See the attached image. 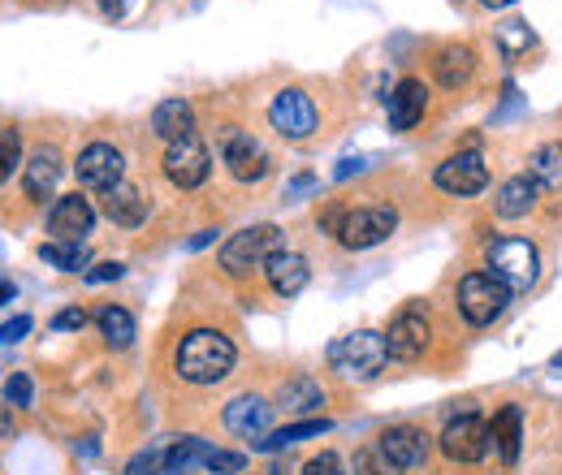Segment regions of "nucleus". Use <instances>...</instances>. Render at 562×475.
<instances>
[{
	"mask_svg": "<svg viewBox=\"0 0 562 475\" xmlns=\"http://www.w3.org/2000/svg\"><path fill=\"white\" fill-rule=\"evenodd\" d=\"M234 359H238V350H234V341L225 338L221 329H195V333H187V338L178 341V350H173V367H178V376L187 385H216V381H225L234 372Z\"/></svg>",
	"mask_w": 562,
	"mask_h": 475,
	"instance_id": "nucleus-1",
	"label": "nucleus"
},
{
	"mask_svg": "<svg viewBox=\"0 0 562 475\" xmlns=\"http://www.w3.org/2000/svg\"><path fill=\"white\" fill-rule=\"evenodd\" d=\"M385 363H390L385 333H372V329L347 333V338H338L329 346V367L342 381H372V376H381Z\"/></svg>",
	"mask_w": 562,
	"mask_h": 475,
	"instance_id": "nucleus-2",
	"label": "nucleus"
},
{
	"mask_svg": "<svg viewBox=\"0 0 562 475\" xmlns=\"http://www.w3.org/2000/svg\"><path fill=\"white\" fill-rule=\"evenodd\" d=\"M278 251H285V234L278 225H247L221 247V269L229 276H247V272L265 269Z\"/></svg>",
	"mask_w": 562,
	"mask_h": 475,
	"instance_id": "nucleus-3",
	"label": "nucleus"
},
{
	"mask_svg": "<svg viewBox=\"0 0 562 475\" xmlns=\"http://www.w3.org/2000/svg\"><path fill=\"white\" fill-rule=\"evenodd\" d=\"M506 303H510V285H506L502 276H493L490 269L468 272V276L459 281V312H463V320L476 325V329L493 325V320L506 312Z\"/></svg>",
	"mask_w": 562,
	"mask_h": 475,
	"instance_id": "nucleus-4",
	"label": "nucleus"
},
{
	"mask_svg": "<svg viewBox=\"0 0 562 475\" xmlns=\"http://www.w3.org/2000/svg\"><path fill=\"white\" fill-rule=\"evenodd\" d=\"M490 445H493L490 423H485L476 410L454 415V419L446 423V432H441V454H446L450 463H481V459L490 454Z\"/></svg>",
	"mask_w": 562,
	"mask_h": 475,
	"instance_id": "nucleus-5",
	"label": "nucleus"
},
{
	"mask_svg": "<svg viewBox=\"0 0 562 475\" xmlns=\"http://www.w3.org/2000/svg\"><path fill=\"white\" fill-rule=\"evenodd\" d=\"M398 225V212L385 204H372V207H347V220L338 229V242L347 251H368L376 242H385Z\"/></svg>",
	"mask_w": 562,
	"mask_h": 475,
	"instance_id": "nucleus-6",
	"label": "nucleus"
},
{
	"mask_svg": "<svg viewBox=\"0 0 562 475\" xmlns=\"http://www.w3.org/2000/svg\"><path fill=\"white\" fill-rule=\"evenodd\" d=\"M537 264L541 260H537V247L528 238H497V242H490V272L510 285V294L528 290L537 281Z\"/></svg>",
	"mask_w": 562,
	"mask_h": 475,
	"instance_id": "nucleus-7",
	"label": "nucleus"
},
{
	"mask_svg": "<svg viewBox=\"0 0 562 475\" xmlns=\"http://www.w3.org/2000/svg\"><path fill=\"white\" fill-rule=\"evenodd\" d=\"M221 160H225V169H229L238 182H260V178H269V169H273L269 151L247 135V131H234V126L221 131Z\"/></svg>",
	"mask_w": 562,
	"mask_h": 475,
	"instance_id": "nucleus-8",
	"label": "nucleus"
},
{
	"mask_svg": "<svg viewBox=\"0 0 562 475\" xmlns=\"http://www.w3.org/2000/svg\"><path fill=\"white\" fill-rule=\"evenodd\" d=\"M212 173V156L209 147L200 143V138H178V143H169V151H165V178L173 182V186H182V191H195V186H204Z\"/></svg>",
	"mask_w": 562,
	"mask_h": 475,
	"instance_id": "nucleus-9",
	"label": "nucleus"
},
{
	"mask_svg": "<svg viewBox=\"0 0 562 475\" xmlns=\"http://www.w3.org/2000/svg\"><path fill=\"white\" fill-rule=\"evenodd\" d=\"M269 122H273V131L281 138H307L316 131V104H312V95L307 91H299V87H285L278 91V100L269 104Z\"/></svg>",
	"mask_w": 562,
	"mask_h": 475,
	"instance_id": "nucleus-10",
	"label": "nucleus"
},
{
	"mask_svg": "<svg viewBox=\"0 0 562 475\" xmlns=\"http://www.w3.org/2000/svg\"><path fill=\"white\" fill-rule=\"evenodd\" d=\"M122 169H126V160H122V151L113 143H87L78 151V182L87 191H100V195L113 191L122 182Z\"/></svg>",
	"mask_w": 562,
	"mask_h": 475,
	"instance_id": "nucleus-11",
	"label": "nucleus"
},
{
	"mask_svg": "<svg viewBox=\"0 0 562 475\" xmlns=\"http://www.w3.org/2000/svg\"><path fill=\"white\" fill-rule=\"evenodd\" d=\"M437 186L446 195H481L490 186V165L481 151H459L437 165Z\"/></svg>",
	"mask_w": 562,
	"mask_h": 475,
	"instance_id": "nucleus-12",
	"label": "nucleus"
},
{
	"mask_svg": "<svg viewBox=\"0 0 562 475\" xmlns=\"http://www.w3.org/2000/svg\"><path fill=\"white\" fill-rule=\"evenodd\" d=\"M428 341H432V329H428V316H424L420 307L398 312L394 325H390V333H385L390 359H398V363H416L424 350H428Z\"/></svg>",
	"mask_w": 562,
	"mask_h": 475,
	"instance_id": "nucleus-13",
	"label": "nucleus"
},
{
	"mask_svg": "<svg viewBox=\"0 0 562 475\" xmlns=\"http://www.w3.org/2000/svg\"><path fill=\"white\" fill-rule=\"evenodd\" d=\"M269 419H273V407H269L260 394H238V398L225 407V428H229L234 437H247V441L269 437Z\"/></svg>",
	"mask_w": 562,
	"mask_h": 475,
	"instance_id": "nucleus-14",
	"label": "nucleus"
},
{
	"mask_svg": "<svg viewBox=\"0 0 562 475\" xmlns=\"http://www.w3.org/2000/svg\"><path fill=\"white\" fill-rule=\"evenodd\" d=\"M376 445H381L403 472H412V467H424V463H428V437H424V428H416V423H398V428L381 432Z\"/></svg>",
	"mask_w": 562,
	"mask_h": 475,
	"instance_id": "nucleus-15",
	"label": "nucleus"
},
{
	"mask_svg": "<svg viewBox=\"0 0 562 475\" xmlns=\"http://www.w3.org/2000/svg\"><path fill=\"white\" fill-rule=\"evenodd\" d=\"M91 220H95V212L82 195H61L48 212V229L57 242H78L82 234H91Z\"/></svg>",
	"mask_w": 562,
	"mask_h": 475,
	"instance_id": "nucleus-16",
	"label": "nucleus"
},
{
	"mask_svg": "<svg viewBox=\"0 0 562 475\" xmlns=\"http://www.w3.org/2000/svg\"><path fill=\"white\" fill-rule=\"evenodd\" d=\"M61 151L57 147H35V156L26 160V169H22V182H26V195L31 200H48L53 191H57V182H61Z\"/></svg>",
	"mask_w": 562,
	"mask_h": 475,
	"instance_id": "nucleus-17",
	"label": "nucleus"
},
{
	"mask_svg": "<svg viewBox=\"0 0 562 475\" xmlns=\"http://www.w3.org/2000/svg\"><path fill=\"white\" fill-rule=\"evenodd\" d=\"M424 109H428L424 82L420 78H403V82L394 87V95H390V126H394V131H412L424 117Z\"/></svg>",
	"mask_w": 562,
	"mask_h": 475,
	"instance_id": "nucleus-18",
	"label": "nucleus"
},
{
	"mask_svg": "<svg viewBox=\"0 0 562 475\" xmlns=\"http://www.w3.org/2000/svg\"><path fill=\"white\" fill-rule=\"evenodd\" d=\"M151 135L165 138V143H178V138L195 135V109L187 100H160L151 109Z\"/></svg>",
	"mask_w": 562,
	"mask_h": 475,
	"instance_id": "nucleus-19",
	"label": "nucleus"
},
{
	"mask_svg": "<svg viewBox=\"0 0 562 475\" xmlns=\"http://www.w3.org/2000/svg\"><path fill=\"white\" fill-rule=\"evenodd\" d=\"M265 276H269V285L278 290L281 298H294V294L312 281V269H307V260H303L299 251H278V256L265 264Z\"/></svg>",
	"mask_w": 562,
	"mask_h": 475,
	"instance_id": "nucleus-20",
	"label": "nucleus"
},
{
	"mask_svg": "<svg viewBox=\"0 0 562 475\" xmlns=\"http://www.w3.org/2000/svg\"><path fill=\"white\" fill-rule=\"evenodd\" d=\"M104 216L113 220V225H122V229H135L147 220V200H143L139 186H126V182H117L113 191H104Z\"/></svg>",
	"mask_w": 562,
	"mask_h": 475,
	"instance_id": "nucleus-21",
	"label": "nucleus"
},
{
	"mask_svg": "<svg viewBox=\"0 0 562 475\" xmlns=\"http://www.w3.org/2000/svg\"><path fill=\"white\" fill-rule=\"evenodd\" d=\"M493 450H497V459L506 463V467H515L519 463V445H524V415L519 407H502L493 415Z\"/></svg>",
	"mask_w": 562,
	"mask_h": 475,
	"instance_id": "nucleus-22",
	"label": "nucleus"
},
{
	"mask_svg": "<svg viewBox=\"0 0 562 475\" xmlns=\"http://www.w3.org/2000/svg\"><path fill=\"white\" fill-rule=\"evenodd\" d=\"M532 207H537V182H532L528 173L506 178L502 191H497V200H493V212H497L502 220H519V216H528Z\"/></svg>",
	"mask_w": 562,
	"mask_h": 475,
	"instance_id": "nucleus-23",
	"label": "nucleus"
},
{
	"mask_svg": "<svg viewBox=\"0 0 562 475\" xmlns=\"http://www.w3.org/2000/svg\"><path fill=\"white\" fill-rule=\"evenodd\" d=\"M472 69H476V57H472V48H463V44L441 48L437 61H432V73H437V82H441L446 91H459V87L472 78Z\"/></svg>",
	"mask_w": 562,
	"mask_h": 475,
	"instance_id": "nucleus-24",
	"label": "nucleus"
},
{
	"mask_svg": "<svg viewBox=\"0 0 562 475\" xmlns=\"http://www.w3.org/2000/svg\"><path fill=\"white\" fill-rule=\"evenodd\" d=\"M209 454L212 450L204 437H178L165 445V475H191Z\"/></svg>",
	"mask_w": 562,
	"mask_h": 475,
	"instance_id": "nucleus-25",
	"label": "nucleus"
},
{
	"mask_svg": "<svg viewBox=\"0 0 562 475\" xmlns=\"http://www.w3.org/2000/svg\"><path fill=\"white\" fill-rule=\"evenodd\" d=\"M329 428H334L329 419H299V423H285V428H278V432L251 441V445L265 450V454H273V450H290V445H299V441H307V437H325Z\"/></svg>",
	"mask_w": 562,
	"mask_h": 475,
	"instance_id": "nucleus-26",
	"label": "nucleus"
},
{
	"mask_svg": "<svg viewBox=\"0 0 562 475\" xmlns=\"http://www.w3.org/2000/svg\"><path fill=\"white\" fill-rule=\"evenodd\" d=\"M95 325H100V333H104V341H109L113 350H126V346L135 341V320H131V312L117 307V303H104V307L95 312Z\"/></svg>",
	"mask_w": 562,
	"mask_h": 475,
	"instance_id": "nucleus-27",
	"label": "nucleus"
},
{
	"mask_svg": "<svg viewBox=\"0 0 562 475\" xmlns=\"http://www.w3.org/2000/svg\"><path fill=\"white\" fill-rule=\"evenodd\" d=\"M528 178L546 191H562V143H546L528 160Z\"/></svg>",
	"mask_w": 562,
	"mask_h": 475,
	"instance_id": "nucleus-28",
	"label": "nucleus"
},
{
	"mask_svg": "<svg viewBox=\"0 0 562 475\" xmlns=\"http://www.w3.org/2000/svg\"><path fill=\"white\" fill-rule=\"evenodd\" d=\"M278 403L290 410H321L325 407V389H321L312 376H294V381L281 385Z\"/></svg>",
	"mask_w": 562,
	"mask_h": 475,
	"instance_id": "nucleus-29",
	"label": "nucleus"
},
{
	"mask_svg": "<svg viewBox=\"0 0 562 475\" xmlns=\"http://www.w3.org/2000/svg\"><path fill=\"white\" fill-rule=\"evenodd\" d=\"M40 260L61 272H87V247L82 242H44Z\"/></svg>",
	"mask_w": 562,
	"mask_h": 475,
	"instance_id": "nucleus-30",
	"label": "nucleus"
},
{
	"mask_svg": "<svg viewBox=\"0 0 562 475\" xmlns=\"http://www.w3.org/2000/svg\"><path fill=\"white\" fill-rule=\"evenodd\" d=\"M355 475H403V467L381 450V445H363L355 454Z\"/></svg>",
	"mask_w": 562,
	"mask_h": 475,
	"instance_id": "nucleus-31",
	"label": "nucleus"
},
{
	"mask_svg": "<svg viewBox=\"0 0 562 475\" xmlns=\"http://www.w3.org/2000/svg\"><path fill=\"white\" fill-rule=\"evenodd\" d=\"M497 44H502V53H506V57H519V53H528V44H532V31H528V22H519V18L502 22V26H497Z\"/></svg>",
	"mask_w": 562,
	"mask_h": 475,
	"instance_id": "nucleus-32",
	"label": "nucleus"
},
{
	"mask_svg": "<svg viewBox=\"0 0 562 475\" xmlns=\"http://www.w3.org/2000/svg\"><path fill=\"white\" fill-rule=\"evenodd\" d=\"M22 165V135L18 131H0V186L9 182V173Z\"/></svg>",
	"mask_w": 562,
	"mask_h": 475,
	"instance_id": "nucleus-33",
	"label": "nucleus"
},
{
	"mask_svg": "<svg viewBox=\"0 0 562 475\" xmlns=\"http://www.w3.org/2000/svg\"><path fill=\"white\" fill-rule=\"evenodd\" d=\"M126 475H165V445L135 454V459L126 463Z\"/></svg>",
	"mask_w": 562,
	"mask_h": 475,
	"instance_id": "nucleus-34",
	"label": "nucleus"
},
{
	"mask_svg": "<svg viewBox=\"0 0 562 475\" xmlns=\"http://www.w3.org/2000/svg\"><path fill=\"white\" fill-rule=\"evenodd\" d=\"M31 398H35L31 376H26V372H13L9 385H4V403H9V407H31Z\"/></svg>",
	"mask_w": 562,
	"mask_h": 475,
	"instance_id": "nucleus-35",
	"label": "nucleus"
},
{
	"mask_svg": "<svg viewBox=\"0 0 562 475\" xmlns=\"http://www.w3.org/2000/svg\"><path fill=\"white\" fill-rule=\"evenodd\" d=\"M204 467H209L212 475H238L247 467V459H243V454H229V450H212L209 459H204Z\"/></svg>",
	"mask_w": 562,
	"mask_h": 475,
	"instance_id": "nucleus-36",
	"label": "nucleus"
},
{
	"mask_svg": "<svg viewBox=\"0 0 562 475\" xmlns=\"http://www.w3.org/2000/svg\"><path fill=\"white\" fill-rule=\"evenodd\" d=\"M303 475H347V467H342L338 454H316V459L303 467Z\"/></svg>",
	"mask_w": 562,
	"mask_h": 475,
	"instance_id": "nucleus-37",
	"label": "nucleus"
},
{
	"mask_svg": "<svg viewBox=\"0 0 562 475\" xmlns=\"http://www.w3.org/2000/svg\"><path fill=\"white\" fill-rule=\"evenodd\" d=\"M31 333V316H13L9 325H0V346H13Z\"/></svg>",
	"mask_w": 562,
	"mask_h": 475,
	"instance_id": "nucleus-38",
	"label": "nucleus"
},
{
	"mask_svg": "<svg viewBox=\"0 0 562 475\" xmlns=\"http://www.w3.org/2000/svg\"><path fill=\"white\" fill-rule=\"evenodd\" d=\"M122 272H126V269H122L117 260H104V264H95V269H87V272H82V276H87L91 285H100V281H117Z\"/></svg>",
	"mask_w": 562,
	"mask_h": 475,
	"instance_id": "nucleus-39",
	"label": "nucleus"
},
{
	"mask_svg": "<svg viewBox=\"0 0 562 475\" xmlns=\"http://www.w3.org/2000/svg\"><path fill=\"white\" fill-rule=\"evenodd\" d=\"M82 325H87V312L82 307H66V312L53 316V329H82Z\"/></svg>",
	"mask_w": 562,
	"mask_h": 475,
	"instance_id": "nucleus-40",
	"label": "nucleus"
},
{
	"mask_svg": "<svg viewBox=\"0 0 562 475\" xmlns=\"http://www.w3.org/2000/svg\"><path fill=\"white\" fill-rule=\"evenodd\" d=\"M342 220H347V207H325V212H321V229H325V234H334V238H338V229H342Z\"/></svg>",
	"mask_w": 562,
	"mask_h": 475,
	"instance_id": "nucleus-41",
	"label": "nucleus"
},
{
	"mask_svg": "<svg viewBox=\"0 0 562 475\" xmlns=\"http://www.w3.org/2000/svg\"><path fill=\"white\" fill-rule=\"evenodd\" d=\"M312 186H316V178H312V173H299V178L290 182V191H285V195L294 200V195H303V191H312Z\"/></svg>",
	"mask_w": 562,
	"mask_h": 475,
	"instance_id": "nucleus-42",
	"label": "nucleus"
},
{
	"mask_svg": "<svg viewBox=\"0 0 562 475\" xmlns=\"http://www.w3.org/2000/svg\"><path fill=\"white\" fill-rule=\"evenodd\" d=\"M131 4H135V0H100V9H104V13H113V18H126V13H131Z\"/></svg>",
	"mask_w": 562,
	"mask_h": 475,
	"instance_id": "nucleus-43",
	"label": "nucleus"
},
{
	"mask_svg": "<svg viewBox=\"0 0 562 475\" xmlns=\"http://www.w3.org/2000/svg\"><path fill=\"white\" fill-rule=\"evenodd\" d=\"M355 169H363V160H342V165H338V178H351Z\"/></svg>",
	"mask_w": 562,
	"mask_h": 475,
	"instance_id": "nucleus-44",
	"label": "nucleus"
},
{
	"mask_svg": "<svg viewBox=\"0 0 562 475\" xmlns=\"http://www.w3.org/2000/svg\"><path fill=\"white\" fill-rule=\"evenodd\" d=\"M212 234H216V229H204V234H195V238H191V251H200V247H209V242H212Z\"/></svg>",
	"mask_w": 562,
	"mask_h": 475,
	"instance_id": "nucleus-45",
	"label": "nucleus"
},
{
	"mask_svg": "<svg viewBox=\"0 0 562 475\" xmlns=\"http://www.w3.org/2000/svg\"><path fill=\"white\" fill-rule=\"evenodd\" d=\"M9 298H13V285H9V281L0 276V303H9Z\"/></svg>",
	"mask_w": 562,
	"mask_h": 475,
	"instance_id": "nucleus-46",
	"label": "nucleus"
},
{
	"mask_svg": "<svg viewBox=\"0 0 562 475\" xmlns=\"http://www.w3.org/2000/svg\"><path fill=\"white\" fill-rule=\"evenodd\" d=\"M490 9H506V4H515V0H485Z\"/></svg>",
	"mask_w": 562,
	"mask_h": 475,
	"instance_id": "nucleus-47",
	"label": "nucleus"
},
{
	"mask_svg": "<svg viewBox=\"0 0 562 475\" xmlns=\"http://www.w3.org/2000/svg\"><path fill=\"white\" fill-rule=\"evenodd\" d=\"M554 372H562V350L554 354Z\"/></svg>",
	"mask_w": 562,
	"mask_h": 475,
	"instance_id": "nucleus-48",
	"label": "nucleus"
}]
</instances>
